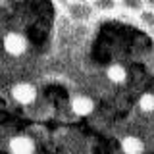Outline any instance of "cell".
I'll return each mask as SVG.
<instances>
[{
    "label": "cell",
    "mask_w": 154,
    "mask_h": 154,
    "mask_svg": "<svg viewBox=\"0 0 154 154\" xmlns=\"http://www.w3.org/2000/svg\"><path fill=\"white\" fill-rule=\"evenodd\" d=\"M119 8L125 10L127 14L139 16V14L146 8V4H144V0H119Z\"/></svg>",
    "instance_id": "cell-9"
},
{
    "label": "cell",
    "mask_w": 154,
    "mask_h": 154,
    "mask_svg": "<svg viewBox=\"0 0 154 154\" xmlns=\"http://www.w3.org/2000/svg\"><path fill=\"white\" fill-rule=\"evenodd\" d=\"M139 108L144 114L154 112V93H143L141 98H139Z\"/></svg>",
    "instance_id": "cell-11"
},
{
    "label": "cell",
    "mask_w": 154,
    "mask_h": 154,
    "mask_svg": "<svg viewBox=\"0 0 154 154\" xmlns=\"http://www.w3.org/2000/svg\"><path fill=\"white\" fill-rule=\"evenodd\" d=\"M91 6L96 12L102 14H112L119 8V0H91Z\"/></svg>",
    "instance_id": "cell-8"
},
{
    "label": "cell",
    "mask_w": 154,
    "mask_h": 154,
    "mask_svg": "<svg viewBox=\"0 0 154 154\" xmlns=\"http://www.w3.org/2000/svg\"><path fill=\"white\" fill-rule=\"evenodd\" d=\"M67 12H69V16L73 19L85 21V19H89L91 14H93V6H91L89 2H71L69 8H67Z\"/></svg>",
    "instance_id": "cell-5"
},
{
    "label": "cell",
    "mask_w": 154,
    "mask_h": 154,
    "mask_svg": "<svg viewBox=\"0 0 154 154\" xmlns=\"http://www.w3.org/2000/svg\"><path fill=\"white\" fill-rule=\"evenodd\" d=\"M144 4H146V8H152L154 10V0H144Z\"/></svg>",
    "instance_id": "cell-12"
},
{
    "label": "cell",
    "mask_w": 154,
    "mask_h": 154,
    "mask_svg": "<svg viewBox=\"0 0 154 154\" xmlns=\"http://www.w3.org/2000/svg\"><path fill=\"white\" fill-rule=\"evenodd\" d=\"M137 19H139V23H141L143 27L154 31V10L152 8H144L143 12L137 16Z\"/></svg>",
    "instance_id": "cell-10"
},
{
    "label": "cell",
    "mask_w": 154,
    "mask_h": 154,
    "mask_svg": "<svg viewBox=\"0 0 154 154\" xmlns=\"http://www.w3.org/2000/svg\"><path fill=\"white\" fill-rule=\"evenodd\" d=\"M122 150H123V154H143L144 144H143V141L139 137L129 135V137L122 139Z\"/></svg>",
    "instance_id": "cell-6"
},
{
    "label": "cell",
    "mask_w": 154,
    "mask_h": 154,
    "mask_svg": "<svg viewBox=\"0 0 154 154\" xmlns=\"http://www.w3.org/2000/svg\"><path fill=\"white\" fill-rule=\"evenodd\" d=\"M94 110V102L89 98V96H75L73 100H71V112L75 116H89L93 114Z\"/></svg>",
    "instance_id": "cell-4"
},
{
    "label": "cell",
    "mask_w": 154,
    "mask_h": 154,
    "mask_svg": "<svg viewBox=\"0 0 154 154\" xmlns=\"http://www.w3.org/2000/svg\"><path fill=\"white\" fill-rule=\"evenodd\" d=\"M8 148L12 154H33L35 152V141L31 137H25V135H17V137L10 139Z\"/></svg>",
    "instance_id": "cell-3"
},
{
    "label": "cell",
    "mask_w": 154,
    "mask_h": 154,
    "mask_svg": "<svg viewBox=\"0 0 154 154\" xmlns=\"http://www.w3.org/2000/svg\"><path fill=\"white\" fill-rule=\"evenodd\" d=\"M106 77H108L114 85H122V83H125V79H127V69H125L122 64H112L106 69Z\"/></svg>",
    "instance_id": "cell-7"
},
{
    "label": "cell",
    "mask_w": 154,
    "mask_h": 154,
    "mask_svg": "<svg viewBox=\"0 0 154 154\" xmlns=\"http://www.w3.org/2000/svg\"><path fill=\"white\" fill-rule=\"evenodd\" d=\"M69 2H89V0H69Z\"/></svg>",
    "instance_id": "cell-13"
},
{
    "label": "cell",
    "mask_w": 154,
    "mask_h": 154,
    "mask_svg": "<svg viewBox=\"0 0 154 154\" xmlns=\"http://www.w3.org/2000/svg\"><path fill=\"white\" fill-rule=\"evenodd\" d=\"M2 45H4V50L10 56H21L27 50V38L23 35H19V33H8L4 37Z\"/></svg>",
    "instance_id": "cell-1"
},
{
    "label": "cell",
    "mask_w": 154,
    "mask_h": 154,
    "mask_svg": "<svg viewBox=\"0 0 154 154\" xmlns=\"http://www.w3.org/2000/svg\"><path fill=\"white\" fill-rule=\"evenodd\" d=\"M12 96L17 104L29 106L37 100V89L31 83H17V85H14V89H12Z\"/></svg>",
    "instance_id": "cell-2"
}]
</instances>
